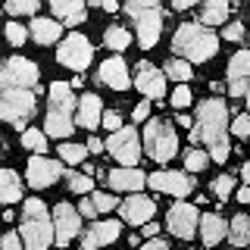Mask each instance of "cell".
<instances>
[{
	"instance_id": "1",
	"label": "cell",
	"mask_w": 250,
	"mask_h": 250,
	"mask_svg": "<svg viewBox=\"0 0 250 250\" xmlns=\"http://www.w3.org/2000/svg\"><path fill=\"white\" fill-rule=\"evenodd\" d=\"M38 66L25 57H10L0 62V119L25 131V122L35 116Z\"/></svg>"
},
{
	"instance_id": "2",
	"label": "cell",
	"mask_w": 250,
	"mask_h": 250,
	"mask_svg": "<svg viewBox=\"0 0 250 250\" xmlns=\"http://www.w3.org/2000/svg\"><path fill=\"white\" fill-rule=\"evenodd\" d=\"M203 144L209 147V156L216 163H225L231 153L229 147V106L225 100H203L197 109V125L191 128V144Z\"/></svg>"
},
{
	"instance_id": "3",
	"label": "cell",
	"mask_w": 250,
	"mask_h": 250,
	"mask_svg": "<svg viewBox=\"0 0 250 250\" xmlns=\"http://www.w3.org/2000/svg\"><path fill=\"white\" fill-rule=\"evenodd\" d=\"M216 47H219V38L209 28H203L200 22H188V25H182L175 31V38H172V50H175L182 60H188V62L213 60Z\"/></svg>"
},
{
	"instance_id": "4",
	"label": "cell",
	"mask_w": 250,
	"mask_h": 250,
	"mask_svg": "<svg viewBox=\"0 0 250 250\" xmlns=\"http://www.w3.org/2000/svg\"><path fill=\"white\" fill-rule=\"evenodd\" d=\"M72 88L66 82H53L50 84V109H47V135L50 138H69L75 131V119H72Z\"/></svg>"
},
{
	"instance_id": "5",
	"label": "cell",
	"mask_w": 250,
	"mask_h": 250,
	"mask_svg": "<svg viewBox=\"0 0 250 250\" xmlns=\"http://www.w3.org/2000/svg\"><path fill=\"white\" fill-rule=\"evenodd\" d=\"M22 234H25V250H47L53 238V225H50V213L38 197L25 200L22 209Z\"/></svg>"
},
{
	"instance_id": "6",
	"label": "cell",
	"mask_w": 250,
	"mask_h": 250,
	"mask_svg": "<svg viewBox=\"0 0 250 250\" xmlns=\"http://www.w3.org/2000/svg\"><path fill=\"white\" fill-rule=\"evenodd\" d=\"M125 13L135 19L138 25V41L144 50L160 41V31H163V10H160V0H125Z\"/></svg>"
},
{
	"instance_id": "7",
	"label": "cell",
	"mask_w": 250,
	"mask_h": 250,
	"mask_svg": "<svg viewBox=\"0 0 250 250\" xmlns=\"http://www.w3.org/2000/svg\"><path fill=\"white\" fill-rule=\"evenodd\" d=\"M144 144H147V153L150 160L156 163H166L175 156L178 150V138H175V128L166 122V119H150L144 128Z\"/></svg>"
},
{
	"instance_id": "8",
	"label": "cell",
	"mask_w": 250,
	"mask_h": 250,
	"mask_svg": "<svg viewBox=\"0 0 250 250\" xmlns=\"http://www.w3.org/2000/svg\"><path fill=\"white\" fill-rule=\"evenodd\" d=\"M91 57H94L91 41H88L84 35H78V31H72L69 38H62V44H60V50H57V60H60L66 69H75V72L88 69Z\"/></svg>"
},
{
	"instance_id": "9",
	"label": "cell",
	"mask_w": 250,
	"mask_h": 250,
	"mask_svg": "<svg viewBox=\"0 0 250 250\" xmlns=\"http://www.w3.org/2000/svg\"><path fill=\"white\" fill-rule=\"evenodd\" d=\"M106 150L122 163V166L135 169V163L141 160V144H138V131L135 128H119L113 131V138L106 141Z\"/></svg>"
},
{
	"instance_id": "10",
	"label": "cell",
	"mask_w": 250,
	"mask_h": 250,
	"mask_svg": "<svg viewBox=\"0 0 250 250\" xmlns=\"http://www.w3.org/2000/svg\"><path fill=\"white\" fill-rule=\"evenodd\" d=\"M78 229H82V213H75L69 203H57V209H53V241L60 247H66L78 234Z\"/></svg>"
},
{
	"instance_id": "11",
	"label": "cell",
	"mask_w": 250,
	"mask_h": 250,
	"mask_svg": "<svg viewBox=\"0 0 250 250\" xmlns=\"http://www.w3.org/2000/svg\"><path fill=\"white\" fill-rule=\"evenodd\" d=\"M166 225L175 238H185V241L194 238V231H197V209L191 203H175L166 216Z\"/></svg>"
},
{
	"instance_id": "12",
	"label": "cell",
	"mask_w": 250,
	"mask_h": 250,
	"mask_svg": "<svg viewBox=\"0 0 250 250\" xmlns=\"http://www.w3.org/2000/svg\"><path fill=\"white\" fill-rule=\"evenodd\" d=\"M135 84H138V91L144 94V97H150V100H160L163 94H166V75H163L156 66H150L147 60H141V62H138Z\"/></svg>"
},
{
	"instance_id": "13",
	"label": "cell",
	"mask_w": 250,
	"mask_h": 250,
	"mask_svg": "<svg viewBox=\"0 0 250 250\" xmlns=\"http://www.w3.org/2000/svg\"><path fill=\"white\" fill-rule=\"evenodd\" d=\"M229 91L231 97H247L250 91V50L234 53L229 62Z\"/></svg>"
},
{
	"instance_id": "14",
	"label": "cell",
	"mask_w": 250,
	"mask_h": 250,
	"mask_svg": "<svg viewBox=\"0 0 250 250\" xmlns=\"http://www.w3.org/2000/svg\"><path fill=\"white\" fill-rule=\"evenodd\" d=\"M62 166L57 160H47V156H31L28 160V185L31 188H50L53 182H60Z\"/></svg>"
},
{
	"instance_id": "15",
	"label": "cell",
	"mask_w": 250,
	"mask_h": 250,
	"mask_svg": "<svg viewBox=\"0 0 250 250\" xmlns=\"http://www.w3.org/2000/svg\"><path fill=\"white\" fill-rule=\"evenodd\" d=\"M150 188L153 191L175 194V197H188L194 191V182H191V175H182V172H153Z\"/></svg>"
},
{
	"instance_id": "16",
	"label": "cell",
	"mask_w": 250,
	"mask_h": 250,
	"mask_svg": "<svg viewBox=\"0 0 250 250\" xmlns=\"http://www.w3.org/2000/svg\"><path fill=\"white\" fill-rule=\"evenodd\" d=\"M97 82H104L106 88H113V91H125V88L131 84L128 69H125V60H122V57H109L106 62H100Z\"/></svg>"
},
{
	"instance_id": "17",
	"label": "cell",
	"mask_w": 250,
	"mask_h": 250,
	"mask_svg": "<svg viewBox=\"0 0 250 250\" xmlns=\"http://www.w3.org/2000/svg\"><path fill=\"white\" fill-rule=\"evenodd\" d=\"M119 213H122L125 222H131V225H147L153 219V213H156V203L150 197H141V194H135V197H128L119 207Z\"/></svg>"
},
{
	"instance_id": "18",
	"label": "cell",
	"mask_w": 250,
	"mask_h": 250,
	"mask_svg": "<svg viewBox=\"0 0 250 250\" xmlns=\"http://www.w3.org/2000/svg\"><path fill=\"white\" fill-rule=\"evenodd\" d=\"M116 238H119V222H113V219L94 222L91 229L84 231V238H82V250H97L104 244H113Z\"/></svg>"
},
{
	"instance_id": "19",
	"label": "cell",
	"mask_w": 250,
	"mask_h": 250,
	"mask_svg": "<svg viewBox=\"0 0 250 250\" xmlns=\"http://www.w3.org/2000/svg\"><path fill=\"white\" fill-rule=\"evenodd\" d=\"M106 182L116 188V191H141L147 182V175L144 172H138V169H128V166H122V169H113V172H106Z\"/></svg>"
},
{
	"instance_id": "20",
	"label": "cell",
	"mask_w": 250,
	"mask_h": 250,
	"mask_svg": "<svg viewBox=\"0 0 250 250\" xmlns=\"http://www.w3.org/2000/svg\"><path fill=\"white\" fill-rule=\"evenodd\" d=\"M47 3H50V10L57 13V19L66 22V25L84 22V3H88V0H47Z\"/></svg>"
},
{
	"instance_id": "21",
	"label": "cell",
	"mask_w": 250,
	"mask_h": 250,
	"mask_svg": "<svg viewBox=\"0 0 250 250\" xmlns=\"http://www.w3.org/2000/svg\"><path fill=\"white\" fill-rule=\"evenodd\" d=\"M75 125H82V128H97L100 125V97L97 94H84V97L78 100Z\"/></svg>"
},
{
	"instance_id": "22",
	"label": "cell",
	"mask_w": 250,
	"mask_h": 250,
	"mask_svg": "<svg viewBox=\"0 0 250 250\" xmlns=\"http://www.w3.org/2000/svg\"><path fill=\"white\" fill-rule=\"evenodd\" d=\"M225 229H229V225H225L219 216H213V213L200 216V238H203V244H207V247L219 244V241L225 238Z\"/></svg>"
},
{
	"instance_id": "23",
	"label": "cell",
	"mask_w": 250,
	"mask_h": 250,
	"mask_svg": "<svg viewBox=\"0 0 250 250\" xmlns=\"http://www.w3.org/2000/svg\"><path fill=\"white\" fill-rule=\"evenodd\" d=\"M22 197L19 175L13 169H0V203H16Z\"/></svg>"
},
{
	"instance_id": "24",
	"label": "cell",
	"mask_w": 250,
	"mask_h": 250,
	"mask_svg": "<svg viewBox=\"0 0 250 250\" xmlns=\"http://www.w3.org/2000/svg\"><path fill=\"white\" fill-rule=\"evenodd\" d=\"M60 31H62V25L53 22V19H35L31 22V38H35L38 44H53L60 38Z\"/></svg>"
},
{
	"instance_id": "25",
	"label": "cell",
	"mask_w": 250,
	"mask_h": 250,
	"mask_svg": "<svg viewBox=\"0 0 250 250\" xmlns=\"http://www.w3.org/2000/svg\"><path fill=\"white\" fill-rule=\"evenodd\" d=\"M229 6H231V0H207V3H203V13H200V22L203 25H219V22H225Z\"/></svg>"
},
{
	"instance_id": "26",
	"label": "cell",
	"mask_w": 250,
	"mask_h": 250,
	"mask_svg": "<svg viewBox=\"0 0 250 250\" xmlns=\"http://www.w3.org/2000/svg\"><path fill=\"white\" fill-rule=\"evenodd\" d=\"M229 238L234 247H247L250 244V219L247 216H234L229 225Z\"/></svg>"
},
{
	"instance_id": "27",
	"label": "cell",
	"mask_w": 250,
	"mask_h": 250,
	"mask_svg": "<svg viewBox=\"0 0 250 250\" xmlns=\"http://www.w3.org/2000/svg\"><path fill=\"white\" fill-rule=\"evenodd\" d=\"M104 41H106L109 50H125V47L131 44V35L125 28H119V25H109L106 35H104Z\"/></svg>"
},
{
	"instance_id": "28",
	"label": "cell",
	"mask_w": 250,
	"mask_h": 250,
	"mask_svg": "<svg viewBox=\"0 0 250 250\" xmlns=\"http://www.w3.org/2000/svg\"><path fill=\"white\" fill-rule=\"evenodd\" d=\"M166 75H169V78H175V82H188V78H191V62L172 57V60H169V66H166Z\"/></svg>"
},
{
	"instance_id": "29",
	"label": "cell",
	"mask_w": 250,
	"mask_h": 250,
	"mask_svg": "<svg viewBox=\"0 0 250 250\" xmlns=\"http://www.w3.org/2000/svg\"><path fill=\"white\" fill-rule=\"evenodd\" d=\"M41 0H6V13L13 16H35Z\"/></svg>"
},
{
	"instance_id": "30",
	"label": "cell",
	"mask_w": 250,
	"mask_h": 250,
	"mask_svg": "<svg viewBox=\"0 0 250 250\" xmlns=\"http://www.w3.org/2000/svg\"><path fill=\"white\" fill-rule=\"evenodd\" d=\"M22 144L28 147V150H47V135L38 128H25L22 131Z\"/></svg>"
},
{
	"instance_id": "31",
	"label": "cell",
	"mask_w": 250,
	"mask_h": 250,
	"mask_svg": "<svg viewBox=\"0 0 250 250\" xmlns=\"http://www.w3.org/2000/svg\"><path fill=\"white\" fill-rule=\"evenodd\" d=\"M60 156H62L66 163H84L88 147H82V144H62V147H60Z\"/></svg>"
},
{
	"instance_id": "32",
	"label": "cell",
	"mask_w": 250,
	"mask_h": 250,
	"mask_svg": "<svg viewBox=\"0 0 250 250\" xmlns=\"http://www.w3.org/2000/svg\"><path fill=\"white\" fill-rule=\"evenodd\" d=\"M207 163H209V156L203 153V150H188V156H185L188 172H200V169H207Z\"/></svg>"
},
{
	"instance_id": "33",
	"label": "cell",
	"mask_w": 250,
	"mask_h": 250,
	"mask_svg": "<svg viewBox=\"0 0 250 250\" xmlns=\"http://www.w3.org/2000/svg\"><path fill=\"white\" fill-rule=\"evenodd\" d=\"M213 191H216L219 200H229L231 191H234V178H231V175H219L216 182H213Z\"/></svg>"
},
{
	"instance_id": "34",
	"label": "cell",
	"mask_w": 250,
	"mask_h": 250,
	"mask_svg": "<svg viewBox=\"0 0 250 250\" xmlns=\"http://www.w3.org/2000/svg\"><path fill=\"white\" fill-rule=\"evenodd\" d=\"M6 41H10L13 47H22V44H25V25L10 22V25H6Z\"/></svg>"
},
{
	"instance_id": "35",
	"label": "cell",
	"mask_w": 250,
	"mask_h": 250,
	"mask_svg": "<svg viewBox=\"0 0 250 250\" xmlns=\"http://www.w3.org/2000/svg\"><path fill=\"white\" fill-rule=\"evenodd\" d=\"M91 175H69V191L72 194H88L91 191Z\"/></svg>"
},
{
	"instance_id": "36",
	"label": "cell",
	"mask_w": 250,
	"mask_h": 250,
	"mask_svg": "<svg viewBox=\"0 0 250 250\" xmlns=\"http://www.w3.org/2000/svg\"><path fill=\"white\" fill-rule=\"evenodd\" d=\"M91 200H94V207H97V213H106V209H116V197L113 194H91Z\"/></svg>"
},
{
	"instance_id": "37",
	"label": "cell",
	"mask_w": 250,
	"mask_h": 250,
	"mask_svg": "<svg viewBox=\"0 0 250 250\" xmlns=\"http://www.w3.org/2000/svg\"><path fill=\"white\" fill-rule=\"evenodd\" d=\"M231 131H234L238 138H247V135H250V113H241L238 119L231 122Z\"/></svg>"
},
{
	"instance_id": "38",
	"label": "cell",
	"mask_w": 250,
	"mask_h": 250,
	"mask_svg": "<svg viewBox=\"0 0 250 250\" xmlns=\"http://www.w3.org/2000/svg\"><path fill=\"white\" fill-rule=\"evenodd\" d=\"M188 104H191V91H188L185 84H178L175 94H172V106H178V109H182V106H188Z\"/></svg>"
},
{
	"instance_id": "39",
	"label": "cell",
	"mask_w": 250,
	"mask_h": 250,
	"mask_svg": "<svg viewBox=\"0 0 250 250\" xmlns=\"http://www.w3.org/2000/svg\"><path fill=\"white\" fill-rule=\"evenodd\" d=\"M104 128L119 131V128H122V116H119V113H104Z\"/></svg>"
},
{
	"instance_id": "40",
	"label": "cell",
	"mask_w": 250,
	"mask_h": 250,
	"mask_svg": "<svg viewBox=\"0 0 250 250\" xmlns=\"http://www.w3.org/2000/svg\"><path fill=\"white\" fill-rule=\"evenodd\" d=\"M3 250H25V247H22V241H19V234H16V231L3 234Z\"/></svg>"
},
{
	"instance_id": "41",
	"label": "cell",
	"mask_w": 250,
	"mask_h": 250,
	"mask_svg": "<svg viewBox=\"0 0 250 250\" xmlns=\"http://www.w3.org/2000/svg\"><path fill=\"white\" fill-rule=\"evenodd\" d=\"M241 38H244V25H241V22H234V25L225 28V41H241Z\"/></svg>"
},
{
	"instance_id": "42",
	"label": "cell",
	"mask_w": 250,
	"mask_h": 250,
	"mask_svg": "<svg viewBox=\"0 0 250 250\" xmlns=\"http://www.w3.org/2000/svg\"><path fill=\"white\" fill-rule=\"evenodd\" d=\"M147 113H150V100H144V104H138V106H135V122H144V119H147Z\"/></svg>"
},
{
	"instance_id": "43",
	"label": "cell",
	"mask_w": 250,
	"mask_h": 250,
	"mask_svg": "<svg viewBox=\"0 0 250 250\" xmlns=\"http://www.w3.org/2000/svg\"><path fill=\"white\" fill-rule=\"evenodd\" d=\"M141 250H169V244H166V241H156V238H150V241H147V244L141 247Z\"/></svg>"
},
{
	"instance_id": "44",
	"label": "cell",
	"mask_w": 250,
	"mask_h": 250,
	"mask_svg": "<svg viewBox=\"0 0 250 250\" xmlns=\"http://www.w3.org/2000/svg\"><path fill=\"white\" fill-rule=\"evenodd\" d=\"M78 213H82V216H94V213H97V207H94V200H82V207H78Z\"/></svg>"
},
{
	"instance_id": "45",
	"label": "cell",
	"mask_w": 250,
	"mask_h": 250,
	"mask_svg": "<svg viewBox=\"0 0 250 250\" xmlns=\"http://www.w3.org/2000/svg\"><path fill=\"white\" fill-rule=\"evenodd\" d=\"M194 3H197V0H172V6H175V10H191Z\"/></svg>"
},
{
	"instance_id": "46",
	"label": "cell",
	"mask_w": 250,
	"mask_h": 250,
	"mask_svg": "<svg viewBox=\"0 0 250 250\" xmlns=\"http://www.w3.org/2000/svg\"><path fill=\"white\" fill-rule=\"evenodd\" d=\"M100 6H104L106 13H116L119 10V0H100Z\"/></svg>"
},
{
	"instance_id": "47",
	"label": "cell",
	"mask_w": 250,
	"mask_h": 250,
	"mask_svg": "<svg viewBox=\"0 0 250 250\" xmlns=\"http://www.w3.org/2000/svg\"><path fill=\"white\" fill-rule=\"evenodd\" d=\"M141 229H144V234H147V238H153V234L160 231V225H153V222H150V225H141Z\"/></svg>"
},
{
	"instance_id": "48",
	"label": "cell",
	"mask_w": 250,
	"mask_h": 250,
	"mask_svg": "<svg viewBox=\"0 0 250 250\" xmlns=\"http://www.w3.org/2000/svg\"><path fill=\"white\" fill-rule=\"evenodd\" d=\"M88 150H97V153L104 150V144H100V138H91V141H88Z\"/></svg>"
},
{
	"instance_id": "49",
	"label": "cell",
	"mask_w": 250,
	"mask_h": 250,
	"mask_svg": "<svg viewBox=\"0 0 250 250\" xmlns=\"http://www.w3.org/2000/svg\"><path fill=\"white\" fill-rule=\"evenodd\" d=\"M238 200L241 203H250V188H241V191H238Z\"/></svg>"
},
{
	"instance_id": "50",
	"label": "cell",
	"mask_w": 250,
	"mask_h": 250,
	"mask_svg": "<svg viewBox=\"0 0 250 250\" xmlns=\"http://www.w3.org/2000/svg\"><path fill=\"white\" fill-rule=\"evenodd\" d=\"M241 175H244V182H250V163H244V166H241Z\"/></svg>"
},
{
	"instance_id": "51",
	"label": "cell",
	"mask_w": 250,
	"mask_h": 250,
	"mask_svg": "<svg viewBox=\"0 0 250 250\" xmlns=\"http://www.w3.org/2000/svg\"><path fill=\"white\" fill-rule=\"evenodd\" d=\"M88 3H97V6H100V0H88Z\"/></svg>"
},
{
	"instance_id": "52",
	"label": "cell",
	"mask_w": 250,
	"mask_h": 250,
	"mask_svg": "<svg viewBox=\"0 0 250 250\" xmlns=\"http://www.w3.org/2000/svg\"><path fill=\"white\" fill-rule=\"evenodd\" d=\"M247 104H250V91H247Z\"/></svg>"
},
{
	"instance_id": "53",
	"label": "cell",
	"mask_w": 250,
	"mask_h": 250,
	"mask_svg": "<svg viewBox=\"0 0 250 250\" xmlns=\"http://www.w3.org/2000/svg\"><path fill=\"white\" fill-rule=\"evenodd\" d=\"M0 250H3V241H0Z\"/></svg>"
}]
</instances>
